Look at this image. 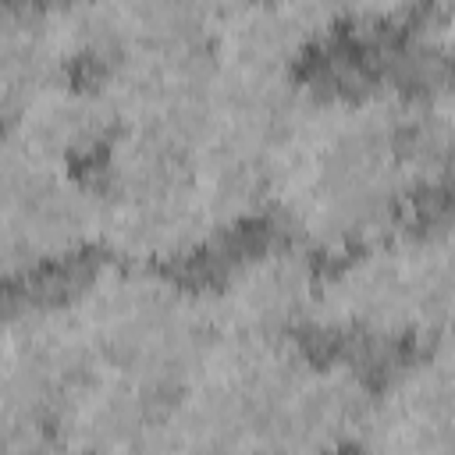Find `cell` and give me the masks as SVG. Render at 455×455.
I'll return each mask as SVG.
<instances>
[{"label": "cell", "instance_id": "obj_1", "mask_svg": "<svg viewBox=\"0 0 455 455\" xmlns=\"http://www.w3.org/2000/svg\"><path fill=\"white\" fill-rule=\"evenodd\" d=\"M416 92L395 78L309 89L274 174L270 217L313 256H345L402 228L412 188L402 132Z\"/></svg>", "mask_w": 455, "mask_h": 455}, {"label": "cell", "instance_id": "obj_2", "mask_svg": "<svg viewBox=\"0 0 455 455\" xmlns=\"http://www.w3.org/2000/svg\"><path fill=\"white\" fill-rule=\"evenodd\" d=\"M92 370L174 395L220 338L206 288L164 267L92 263L64 295Z\"/></svg>", "mask_w": 455, "mask_h": 455}, {"label": "cell", "instance_id": "obj_3", "mask_svg": "<svg viewBox=\"0 0 455 455\" xmlns=\"http://www.w3.org/2000/svg\"><path fill=\"white\" fill-rule=\"evenodd\" d=\"M309 363L299 341L220 334L167 398L156 455H256L291 380Z\"/></svg>", "mask_w": 455, "mask_h": 455}, {"label": "cell", "instance_id": "obj_4", "mask_svg": "<svg viewBox=\"0 0 455 455\" xmlns=\"http://www.w3.org/2000/svg\"><path fill=\"white\" fill-rule=\"evenodd\" d=\"M100 181L78 167L28 156L14 146L0 153V263L7 281H21L78 259L96 245Z\"/></svg>", "mask_w": 455, "mask_h": 455}, {"label": "cell", "instance_id": "obj_5", "mask_svg": "<svg viewBox=\"0 0 455 455\" xmlns=\"http://www.w3.org/2000/svg\"><path fill=\"white\" fill-rule=\"evenodd\" d=\"M92 363L64 299L7 306L0 334V416L4 427H53Z\"/></svg>", "mask_w": 455, "mask_h": 455}, {"label": "cell", "instance_id": "obj_6", "mask_svg": "<svg viewBox=\"0 0 455 455\" xmlns=\"http://www.w3.org/2000/svg\"><path fill=\"white\" fill-rule=\"evenodd\" d=\"M220 334L299 341L316 327L320 270L313 252L291 238H274L235 256L206 288Z\"/></svg>", "mask_w": 455, "mask_h": 455}, {"label": "cell", "instance_id": "obj_7", "mask_svg": "<svg viewBox=\"0 0 455 455\" xmlns=\"http://www.w3.org/2000/svg\"><path fill=\"white\" fill-rule=\"evenodd\" d=\"M363 455H455V327L430 338L373 398Z\"/></svg>", "mask_w": 455, "mask_h": 455}, {"label": "cell", "instance_id": "obj_8", "mask_svg": "<svg viewBox=\"0 0 455 455\" xmlns=\"http://www.w3.org/2000/svg\"><path fill=\"white\" fill-rule=\"evenodd\" d=\"M217 60L210 46H132L103 71L117 124L199 139Z\"/></svg>", "mask_w": 455, "mask_h": 455}, {"label": "cell", "instance_id": "obj_9", "mask_svg": "<svg viewBox=\"0 0 455 455\" xmlns=\"http://www.w3.org/2000/svg\"><path fill=\"white\" fill-rule=\"evenodd\" d=\"M395 235L338 256L320 274L316 331L363 345L416 341Z\"/></svg>", "mask_w": 455, "mask_h": 455}, {"label": "cell", "instance_id": "obj_10", "mask_svg": "<svg viewBox=\"0 0 455 455\" xmlns=\"http://www.w3.org/2000/svg\"><path fill=\"white\" fill-rule=\"evenodd\" d=\"M377 387L348 355L309 359L291 380L267 448L288 455H341L363 444Z\"/></svg>", "mask_w": 455, "mask_h": 455}, {"label": "cell", "instance_id": "obj_11", "mask_svg": "<svg viewBox=\"0 0 455 455\" xmlns=\"http://www.w3.org/2000/svg\"><path fill=\"white\" fill-rule=\"evenodd\" d=\"M100 196L96 249H103L107 259L171 270L217 242V231L192 199L188 181L156 188H100Z\"/></svg>", "mask_w": 455, "mask_h": 455}, {"label": "cell", "instance_id": "obj_12", "mask_svg": "<svg viewBox=\"0 0 455 455\" xmlns=\"http://www.w3.org/2000/svg\"><path fill=\"white\" fill-rule=\"evenodd\" d=\"M341 32V7L313 0L213 7L210 50L224 68L295 75V68Z\"/></svg>", "mask_w": 455, "mask_h": 455}, {"label": "cell", "instance_id": "obj_13", "mask_svg": "<svg viewBox=\"0 0 455 455\" xmlns=\"http://www.w3.org/2000/svg\"><path fill=\"white\" fill-rule=\"evenodd\" d=\"M114 132L117 114L100 78L85 82L60 75L4 110V146L64 167H82L85 160L103 156Z\"/></svg>", "mask_w": 455, "mask_h": 455}, {"label": "cell", "instance_id": "obj_14", "mask_svg": "<svg viewBox=\"0 0 455 455\" xmlns=\"http://www.w3.org/2000/svg\"><path fill=\"white\" fill-rule=\"evenodd\" d=\"M167 398L128 377L92 370L53 427L78 455H156Z\"/></svg>", "mask_w": 455, "mask_h": 455}, {"label": "cell", "instance_id": "obj_15", "mask_svg": "<svg viewBox=\"0 0 455 455\" xmlns=\"http://www.w3.org/2000/svg\"><path fill=\"white\" fill-rule=\"evenodd\" d=\"M274 174V149L238 142L217 132H199L188 167V192L220 238L270 213Z\"/></svg>", "mask_w": 455, "mask_h": 455}, {"label": "cell", "instance_id": "obj_16", "mask_svg": "<svg viewBox=\"0 0 455 455\" xmlns=\"http://www.w3.org/2000/svg\"><path fill=\"white\" fill-rule=\"evenodd\" d=\"M395 242L416 341L427 345L455 327V206L419 228H398Z\"/></svg>", "mask_w": 455, "mask_h": 455}, {"label": "cell", "instance_id": "obj_17", "mask_svg": "<svg viewBox=\"0 0 455 455\" xmlns=\"http://www.w3.org/2000/svg\"><path fill=\"white\" fill-rule=\"evenodd\" d=\"M71 75L50 43L43 4H4L0 7V103L18 107L53 78Z\"/></svg>", "mask_w": 455, "mask_h": 455}, {"label": "cell", "instance_id": "obj_18", "mask_svg": "<svg viewBox=\"0 0 455 455\" xmlns=\"http://www.w3.org/2000/svg\"><path fill=\"white\" fill-rule=\"evenodd\" d=\"M43 14L68 71L75 64L103 71L121 53V4H43Z\"/></svg>", "mask_w": 455, "mask_h": 455}, {"label": "cell", "instance_id": "obj_19", "mask_svg": "<svg viewBox=\"0 0 455 455\" xmlns=\"http://www.w3.org/2000/svg\"><path fill=\"white\" fill-rule=\"evenodd\" d=\"M402 171L412 196L455 188V132L434 107L430 92H416L412 100L402 132Z\"/></svg>", "mask_w": 455, "mask_h": 455}, {"label": "cell", "instance_id": "obj_20", "mask_svg": "<svg viewBox=\"0 0 455 455\" xmlns=\"http://www.w3.org/2000/svg\"><path fill=\"white\" fill-rule=\"evenodd\" d=\"M213 7L192 0L121 4V50L132 46H210Z\"/></svg>", "mask_w": 455, "mask_h": 455}, {"label": "cell", "instance_id": "obj_21", "mask_svg": "<svg viewBox=\"0 0 455 455\" xmlns=\"http://www.w3.org/2000/svg\"><path fill=\"white\" fill-rule=\"evenodd\" d=\"M405 60L427 71H441L455 60V4L416 11L405 25Z\"/></svg>", "mask_w": 455, "mask_h": 455}, {"label": "cell", "instance_id": "obj_22", "mask_svg": "<svg viewBox=\"0 0 455 455\" xmlns=\"http://www.w3.org/2000/svg\"><path fill=\"white\" fill-rule=\"evenodd\" d=\"M0 455H78L57 427H4Z\"/></svg>", "mask_w": 455, "mask_h": 455}, {"label": "cell", "instance_id": "obj_23", "mask_svg": "<svg viewBox=\"0 0 455 455\" xmlns=\"http://www.w3.org/2000/svg\"><path fill=\"white\" fill-rule=\"evenodd\" d=\"M427 92H430L434 107L444 114V121H448V124H451V132H455V75H451V78H444V82H437V85H430Z\"/></svg>", "mask_w": 455, "mask_h": 455}, {"label": "cell", "instance_id": "obj_24", "mask_svg": "<svg viewBox=\"0 0 455 455\" xmlns=\"http://www.w3.org/2000/svg\"><path fill=\"white\" fill-rule=\"evenodd\" d=\"M256 455H288V451H277V448H263V451H256Z\"/></svg>", "mask_w": 455, "mask_h": 455}]
</instances>
